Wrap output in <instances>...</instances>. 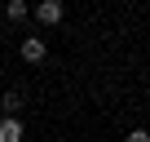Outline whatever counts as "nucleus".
Here are the masks:
<instances>
[{"label":"nucleus","mask_w":150,"mask_h":142,"mask_svg":"<svg viewBox=\"0 0 150 142\" xmlns=\"http://www.w3.org/2000/svg\"><path fill=\"white\" fill-rule=\"evenodd\" d=\"M0 107H5V115H13V111L22 107V93H5V102H0Z\"/></svg>","instance_id":"5"},{"label":"nucleus","mask_w":150,"mask_h":142,"mask_svg":"<svg viewBox=\"0 0 150 142\" xmlns=\"http://www.w3.org/2000/svg\"><path fill=\"white\" fill-rule=\"evenodd\" d=\"M31 14H35V18L44 22V27H53V22H62V5H57V0H40V5H35Z\"/></svg>","instance_id":"1"},{"label":"nucleus","mask_w":150,"mask_h":142,"mask_svg":"<svg viewBox=\"0 0 150 142\" xmlns=\"http://www.w3.org/2000/svg\"><path fill=\"white\" fill-rule=\"evenodd\" d=\"M0 142H22V124H18V115H0Z\"/></svg>","instance_id":"2"},{"label":"nucleus","mask_w":150,"mask_h":142,"mask_svg":"<svg viewBox=\"0 0 150 142\" xmlns=\"http://www.w3.org/2000/svg\"><path fill=\"white\" fill-rule=\"evenodd\" d=\"M124 142H150V133H146V129H132V133H128Z\"/></svg>","instance_id":"6"},{"label":"nucleus","mask_w":150,"mask_h":142,"mask_svg":"<svg viewBox=\"0 0 150 142\" xmlns=\"http://www.w3.org/2000/svg\"><path fill=\"white\" fill-rule=\"evenodd\" d=\"M44 53H49V49H44L40 36H27V40H22V58H27V62H44Z\"/></svg>","instance_id":"3"},{"label":"nucleus","mask_w":150,"mask_h":142,"mask_svg":"<svg viewBox=\"0 0 150 142\" xmlns=\"http://www.w3.org/2000/svg\"><path fill=\"white\" fill-rule=\"evenodd\" d=\"M31 14V5H22V0H9V5H5V18H13V22H22Z\"/></svg>","instance_id":"4"}]
</instances>
